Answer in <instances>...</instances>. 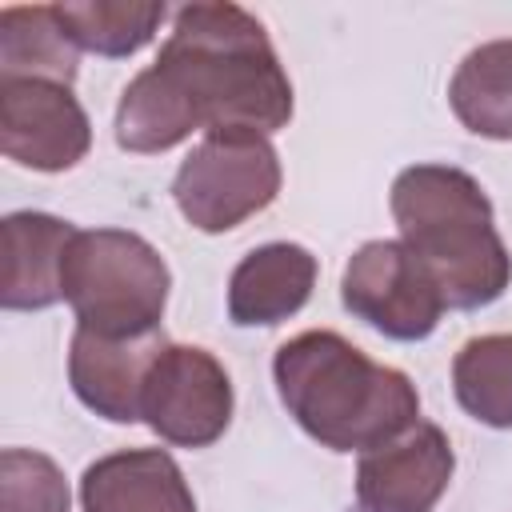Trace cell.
I'll return each instance as SVG.
<instances>
[{
  "label": "cell",
  "instance_id": "obj_1",
  "mask_svg": "<svg viewBox=\"0 0 512 512\" xmlns=\"http://www.w3.org/2000/svg\"><path fill=\"white\" fill-rule=\"evenodd\" d=\"M292 120V84L256 16L236 4H188L156 64L116 108V140L128 152H164L204 132H276Z\"/></svg>",
  "mask_w": 512,
  "mask_h": 512
},
{
  "label": "cell",
  "instance_id": "obj_2",
  "mask_svg": "<svg viewBox=\"0 0 512 512\" xmlns=\"http://www.w3.org/2000/svg\"><path fill=\"white\" fill-rule=\"evenodd\" d=\"M276 388L288 416L332 452H372L420 420L412 380L368 360L336 332H300L280 344Z\"/></svg>",
  "mask_w": 512,
  "mask_h": 512
},
{
  "label": "cell",
  "instance_id": "obj_3",
  "mask_svg": "<svg viewBox=\"0 0 512 512\" xmlns=\"http://www.w3.org/2000/svg\"><path fill=\"white\" fill-rule=\"evenodd\" d=\"M392 216L448 308H484L504 296L512 260L492 204L468 172L448 164L404 168L392 184Z\"/></svg>",
  "mask_w": 512,
  "mask_h": 512
},
{
  "label": "cell",
  "instance_id": "obj_4",
  "mask_svg": "<svg viewBox=\"0 0 512 512\" xmlns=\"http://www.w3.org/2000/svg\"><path fill=\"white\" fill-rule=\"evenodd\" d=\"M168 264L160 252L124 228H88L68 240L60 292L76 312V328L128 340L160 332L168 304Z\"/></svg>",
  "mask_w": 512,
  "mask_h": 512
},
{
  "label": "cell",
  "instance_id": "obj_5",
  "mask_svg": "<svg viewBox=\"0 0 512 512\" xmlns=\"http://www.w3.org/2000/svg\"><path fill=\"white\" fill-rule=\"evenodd\" d=\"M280 192V160L260 132H208L172 180L176 208L200 232H228Z\"/></svg>",
  "mask_w": 512,
  "mask_h": 512
},
{
  "label": "cell",
  "instance_id": "obj_6",
  "mask_svg": "<svg viewBox=\"0 0 512 512\" xmlns=\"http://www.w3.org/2000/svg\"><path fill=\"white\" fill-rule=\"evenodd\" d=\"M344 308L392 340H424L448 308L404 240H368L344 268Z\"/></svg>",
  "mask_w": 512,
  "mask_h": 512
},
{
  "label": "cell",
  "instance_id": "obj_7",
  "mask_svg": "<svg viewBox=\"0 0 512 512\" xmlns=\"http://www.w3.org/2000/svg\"><path fill=\"white\" fill-rule=\"evenodd\" d=\"M140 420H148V428L168 444L180 448L212 444L232 420L228 372L204 348L168 344L148 368Z\"/></svg>",
  "mask_w": 512,
  "mask_h": 512
},
{
  "label": "cell",
  "instance_id": "obj_8",
  "mask_svg": "<svg viewBox=\"0 0 512 512\" xmlns=\"http://www.w3.org/2000/svg\"><path fill=\"white\" fill-rule=\"evenodd\" d=\"M92 144L88 116L68 84L0 76V148L36 172H64Z\"/></svg>",
  "mask_w": 512,
  "mask_h": 512
},
{
  "label": "cell",
  "instance_id": "obj_9",
  "mask_svg": "<svg viewBox=\"0 0 512 512\" xmlns=\"http://www.w3.org/2000/svg\"><path fill=\"white\" fill-rule=\"evenodd\" d=\"M452 480V444L436 424L416 420L396 440L360 456L356 500L368 512H432Z\"/></svg>",
  "mask_w": 512,
  "mask_h": 512
},
{
  "label": "cell",
  "instance_id": "obj_10",
  "mask_svg": "<svg viewBox=\"0 0 512 512\" xmlns=\"http://www.w3.org/2000/svg\"><path fill=\"white\" fill-rule=\"evenodd\" d=\"M164 348H168L164 332L112 340V336H96L88 328H76L72 352H68L72 392L96 416L116 420V424H132V420H140V396H144L148 368L156 364V356Z\"/></svg>",
  "mask_w": 512,
  "mask_h": 512
},
{
  "label": "cell",
  "instance_id": "obj_11",
  "mask_svg": "<svg viewBox=\"0 0 512 512\" xmlns=\"http://www.w3.org/2000/svg\"><path fill=\"white\" fill-rule=\"evenodd\" d=\"M84 512H196L180 464L160 448L112 452L80 476Z\"/></svg>",
  "mask_w": 512,
  "mask_h": 512
},
{
  "label": "cell",
  "instance_id": "obj_12",
  "mask_svg": "<svg viewBox=\"0 0 512 512\" xmlns=\"http://www.w3.org/2000/svg\"><path fill=\"white\" fill-rule=\"evenodd\" d=\"M76 228L44 212H12L0 228V304L32 312L56 304L64 252Z\"/></svg>",
  "mask_w": 512,
  "mask_h": 512
},
{
  "label": "cell",
  "instance_id": "obj_13",
  "mask_svg": "<svg viewBox=\"0 0 512 512\" xmlns=\"http://www.w3.org/2000/svg\"><path fill=\"white\" fill-rule=\"evenodd\" d=\"M316 260L300 244H264L248 252L228 280L232 324H280L312 296Z\"/></svg>",
  "mask_w": 512,
  "mask_h": 512
},
{
  "label": "cell",
  "instance_id": "obj_14",
  "mask_svg": "<svg viewBox=\"0 0 512 512\" xmlns=\"http://www.w3.org/2000/svg\"><path fill=\"white\" fill-rule=\"evenodd\" d=\"M448 100L468 132L512 140V40L472 48L448 84Z\"/></svg>",
  "mask_w": 512,
  "mask_h": 512
},
{
  "label": "cell",
  "instance_id": "obj_15",
  "mask_svg": "<svg viewBox=\"0 0 512 512\" xmlns=\"http://www.w3.org/2000/svg\"><path fill=\"white\" fill-rule=\"evenodd\" d=\"M0 76L12 80H76V44L56 8H4L0 12Z\"/></svg>",
  "mask_w": 512,
  "mask_h": 512
},
{
  "label": "cell",
  "instance_id": "obj_16",
  "mask_svg": "<svg viewBox=\"0 0 512 512\" xmlns=\"http://www.w3.org/2000/svg\"><path fill=\"white\" fill-rule=\"evenodd\" d=\"M452 388L472 420L512 428V332L468 340L452 360Z\"/></svg>",
  "mask_w": 512,
  "mask_h": 512
},
{
  "label": "cell",
  "instance_id": "obj_17",
  "mask_svg": "<svg viewBox=\"0 0 512 512\" xmlns=\"http://www.w3.org/2000/svg\"><path fill=\"white\" fill-rule=\"evenodd\" d=\"M60 24L68 28L76 48L100 52V56H132L152 40V32L164 20V4H52Z\"/></svg>",
  "mask_w": 512,
  "mask_h": 512
},
{
  "label": "cell",
  "instance_id": "obj_18",
  "mask_svg": "<svg viewBox=\"0 0 512 512\" xmlns=\"http://www.w3.org/2000/svg\"><path fill=\"white\" fill-rule=\"evenodd\" d=\"M0 512H68V484L44 452L4 448Z\"/></svg>",
  "mask_w": 512,
  "mask_h": 512
},
{
  "label": "cell",
  "instance_id": "obj_19",
  "mask_svg": "<svg viewBox=\"0 0 512 512\" xmlns=\"http://www.w3.org/2000/svg\"><path fill=\"white\" fill-rule=\"evenodd\" d=\"M356 512H368V508H356Z\"/></svg>",
  "mask_w": 512,
  "mask_h": 512
}]
</instances>
